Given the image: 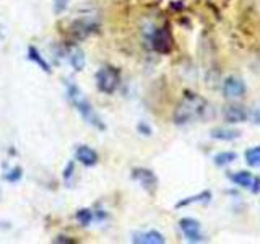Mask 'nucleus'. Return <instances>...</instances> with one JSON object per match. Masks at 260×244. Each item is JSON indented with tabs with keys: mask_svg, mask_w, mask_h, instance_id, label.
<instances>
[{
	"mask_svg": "<svg viewBox=\"0 0 260 244\" xmlns=\"http://www.w3.org/2000/svg\"><path fill=\"white\" fill-rule=\"evenodd\" d=\"M247 111L239 104H231L224 109V120L230 122V124H239V122L247 120Z\"/></svg>",
	"mask_w": 260,
	"mask_h": 244,
	"instance_id": "12",
	"label": "nucleus"
},
{
	"mask_svg": "<svg viewBox=\"0 0 260 244\" xmlns=\"http://www.w3.org/2000/svg\"><path fill=\"white\" fill-rule=\"evenodd\" d=\"M94 214V222H104V220H108V214H106L104 210H98V211H93Z\"/></svg>",
	"mask_w": 260,
	"mask_h": 244,
	"instance_id": "25",
	"label": "nucleus"
},
{
	"mask_svg": "<svg viewBox=\"0 0 260 244\" xmlns=\"http://www.w3.org/2000/svg\"><path fill=\"white\" fill-rule=\"evenodd\" d=\"M75 220L80 223V226H89L94 222V214L89 208H80L75 214Z\"/></svg>",
	"mask_w": 260,
	"mask_h": 244,
	"instance_id": "19",
	"label": "nucleus"
},
{
	"mask_svg": "<svg viewBox=\"0 0 260 244\" xmlns=\"http://www.w3.org/2000/svg\"><path fill=\"white\" fill-rule=\"evenodd\" d=\"M244 93H246V83H244V80L241 77L231 75L223 81V95L226 98H230V100L241 98L244 96Z\"/></svg>",
	"mask_w": 260,
	"mask_h": 244,
	"instance_id": "9",
	"label": "nucleus"
},
{
	"mask_svg": "<svg viewBox=\"0 0 260 244\" xmlns=\"http://www.w3.org/2000/svg\"><path fill=\"white\" fill-rule=\"evenodd\" d=\"M137 132L140 135H143V137H151L153 135V129H151L150 124H146L145 120H140L137 124Z\"/></svg>",
	"mask_w": 260,
	"mask_h": 244,
	"instance_id": "22",
	"label": "nucleus"
},
{
	"mask_svg": "<svg viewBox=\"0 0 260 244\" xmlns=\"http://www.w3.org/2000/svg\"><path fill=\"white\" fill-rule=\"evenodd\" d=\"M0 38H2V28H0Z\"/></svg>",
	"mask_w": 260,
	"mask_h": 244,
	"instance_id": "26",
	"label": "nucleus"
},
{
	"mask_svg": "<svg viewBox=\"0 0 260 244\" xmlns=\"http://www.w3.org/2000/svg\"><path fill=\"white\" fill-rule=\"evenodd\" d=\"M244 158H246V163L250 168H260V145H255L246 150Z\"/></svg>",
	"mask_w": 260,
	"mask_h": 244,
	"instance_id": "18",
	"label": "nucleus"
},
{
	"mask_svg": "<svg viewBox=\"0 0 260 244\" xmlns=\"http://www.w3.org/2000/svg\"><path fill=\"white\" fill-rule=\"evenodd\" d=\"M130 177L140 184L148 194H154L158 189V177L148 168H134Z\"/></svg>",
	"mask_w": 260,
	"mask_h": 244,
	"instance_id": "7",
	"label": "nucleus"
},
{
	"mask_svg": "<svg viewBox=\"0 0 260 244\" xmlns=\"http://www.w3.org/2000/svg\"><path fill=\"white\" fill-rule=\"evenodd\" d=\"M208 103L203 100V98L197 93L192 92H185L182 100L179 101L176 106L174 114H173V120L177 126H185L189 122L197 120L203 116Z\"/></svg>",
	"mask_w": 260,
	"mask_h": 244,
	"instance_id": "2",
	"label": "nucleus"
},
{
	"mask_svg": "<svg viewBox=\"0 0 260 244\" xmlns=\"http://www.w3.org/2000/svg\"><path fill=\"white\" fill-rule=\"evenodd\" d=\"M73 174H75V163H73V161H69L67 165H65V168H63V173H62L63 182L67 184V186L72 182Z\"/></svg>",
	"mask_w": 260,
	"mask_h": 244,
	"instance_id": "21",
	"label": "nucleus"
},
{
	"mask_svg": "<svg viewBox=\"0 0 260 244\" xmlns=\"http://www.w3.org/2000/svg\"><path fill=\"white\" fill-rule=\"evenodd\" d=\"M69 60H70V65L73 67V70L81 72L85 67V52L78 47L72 49V51L69 52Z\"/></svg>",
	"mask_w": 260,
	"mask_h": 244,
	"instance_id": "16",
	"label": "nucleus"
},
{
	"mask_svg": "<svg viewBox=\"0 0 260 244\" xmlns=\"http://www.w3.org/2000/svg\"><path fill=\"white\" fill-rule=\"evenodd\" d=\"M75 160L86 168H93L98 165V161H100V155H98V151L93 150L91 146L80 145L75 150Z\"/></svg>",
	"mask_w": 260,
	"mask_h": 244,
	"instance_id": "10",
	"label": "nucleus"
},
{
	"mask_svg": "<svg viewBox=\"0 0 260 244\" xmlns=\"http://www.w3.org/2000/svg\"><path fill=\"white\" fill-rule=\"evenodd\" d=\"M65 88H67V98H69L70 104L78 111L81 119H83L86 124L91 126L93 129L104 132V130L108 129L104 124V120L100 117V114L94 111L93 104L89 103V100H86V98L83 96V93L80 92V88L69 80L65 81Z\"/></svg>",
	"mask_w": 260,
	"mask_h": 244,
	"instance_id": "1",
	"label": "nucleus"
},
{
	"mask_svg": "<svg viewBox=\"0 0 260 244\" xmlns=\"http://www.w3.org/2000/svg\"><path fill=\"white\" fill-rule=\"evenodd\" d=\"M211 191H202L197 195H190V197H185L182 200H179L176 203V208H182V207H189L192 203H208L211 200Z\"/></svg>",
	"mask_w": 260,
	"mask_h": 244,
	"instance_id": "14",
	"label": "nucleus"
},
{
	"mask_svg": "<svg viewBox=\"0 0 260 244\" xmlns=\"http://www.w3.org/2000/svg\"><path fill=\"white\" fill-rule=\"evenodd\" d=\"M26 55H28V60H31L32 64H36L38 67H39L41 70H43V72H46V73H52L51 64H49V62L44 59V55L39 52V49H38V47L29 46Z\"/></svg>",
	"mask_w": 260,
	"mask_h": 244,
	"instance_id": "13",
	"label": "nucleus"
},
{
	"mask_svg": "<svg viewBox=\"0 0 260 244\" xmlns=\"http://www.w3.org/2000/svg\"><path fill=\"white\" fill-rule=\"evenodd\" d=\"M2 177H4V181H7V182L16 184L18 181H21V177H23V169H21V166H13V168H10L8 171H5Z\"/></svg>",
	"mask_w": 260,
	"mask_h": 244,
	"instance_id": "20",
	"label": "nucleus"
},
{
	"mask_svg": "<svg viewBox=\"0 0 260 244\" xmlns=\"http://www.w3.org/2000/svg\"><path fill=\"white\" fill-rule=\"evenodd\" d=\"M134 244H165L166 238L156 230L143 231V233H134L132 234Z\"/></svg>",
	"mask_w": 260,
	"mask_h": 244,
	"instance_id": "11",
	"label": "nucleus"
},
{
	"mask_svg": "<svg viewBox=\"0 0 260 244\" xmlns=\"http://www.w3.org/2000/svg\"><path fill=\"white\" fill-rule=\"evenodd\" d=\"M100 31V23L91 18H77L70 23V36L75 41L86 39Z\"/></svg>",
	"mask_w": 260,
	"mask_h": 244,
	"instance_id": "4",
	"label": "nucleus"
},
{
	"mask_svg": "<svg viewBox=\"0 0 260 244\" xmlns=\"http://www.w3.org/2000/svg\"><path fill=\"white\" fill-rule=\"evenodd\" d=\"M179 228L184 234L185 241L189 242H203L205 241V236L202 233V225L199 220L190 218V217H184L179 220Z\"/></svg>",
	"mask_w": 260,
	"mask_h": 244,
	"instance_id": "6",
	"label": "nucleus"
},
{
	"mask_svg": "<svg viewBox=\"0 0 260 244\" xmlns=\"http://www.w3.org/2000/svg\"><path fill=\"white\" fill-rule=\"evenodd\" d=\"M150 43H151V49L158 54H169L174 47V39L171 31L165 26V28H156L150 36Z\"/></svg>",
	"mask_w": 260,
	"mask_h": 244,
	"instance_id": "5",
	"label": "nucleus"
},
{
	"mask_svg": "<svg viewBox=\"0 0 260 244\" xmlns=\"http://www.w3.org/2000/svg\"><path fill=\"white\" fill-rule=\"evenodd\" d=\"M69 8V0H54V13L60 15Z\"/></svg>",
	"mask_w": 260,
	"mask_h": 244,
	"instance_id": "23",
	"label": "nucleus"
},
{
	"mask_svg": "<svg viewBox=\"0 0 260 244\" xmlns=\"http://www.w3.org/2000/svg\"><path fill=\"white\" fill-rule=\"evenodd\" d=\"M54 242L55 244H75L77 239H73V238H70V236H65V234H59L54 239Z\"/></svg>",
	"mask_w": 260,
	"mask_h": 244,
	"instance_id": "24",
	"label": "nucleus"
},
{
	"mask_svg": "<svg viewBox=\"0 0 260 244\" xmlns=\"http://www.w3.org/2000/svg\"><path fill=\"white\" fill-rule=\"evenodd\" d=\"M96 88L103 95H112L120 85V70L116 67H101L96 72Z\"/></svg>",
	"mask_w": 260,
	"mask_h": 244,
	"instance_id": "3",
	"label": "nucleus"
},
{
	"mask_svg": "<svg viewBox=\"0 0 260 244\" xmlns=\"http://www.w3.org/2000/svg\"><path fill=\"white\" fill-rule=\"evenodd\" d=\"M230 181L236 186L242 187V189H249L252 194L260 192V177L252 176L249 171H238V173H230L228 174Z\"/></svg>",
	"mask_w": 260,
	"mask_h": 244,
	"instance_id": "8",
	"label": "nucleus"
},
{
	"mask_svg": "<svg viewBox=\"0 0 260 244\" xmlns=\"http://www.w3.org/2000/svg\"><path fill=\"white\" fill-rule=\"evenodd\" d=\"M236 160H238V153H234V151H221V153H216L213 157V163L219 168L231 165Z\"/></svg>",
	"mask_w": 260,
	"mask_h": 244,
	"instance_id": "17",
	"label": "nucleus"
},
{
	"mask_svg": "<svg viewBox=\"0 0 260 244\" xmlns=\"http://www.w3.org/2000/svg\"><path fill=\"white\" fill-rule=\"evenodd\" d=\"M210 137L215 138V140H221V142H233V140H236V138L241 137V132H239V130H234V129L218 127V129L211 130Z\"/></svg>",
	"mask_w": 260,
	"mask_h": 244,
	"instance_id": "15",
	"label": "nucleus"
}]
</instances>
